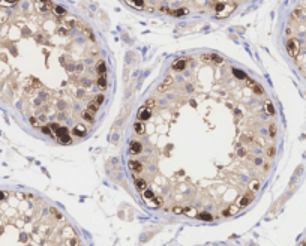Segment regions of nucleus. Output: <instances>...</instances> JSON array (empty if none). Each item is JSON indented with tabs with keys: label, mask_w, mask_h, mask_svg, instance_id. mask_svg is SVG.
Returning a JSON list of instances; mask_svg holds the SVG:
<instances>
[{
	"label": "nucleus",
	"mask_w": 306,
	"mask_h": 246,
	"mask_svg": "<svg viewBox=\"0 0 306 246\" xmlns=\"http://www.w3.org/2000/svg\"><path fill=\"white\" fill-rule=\"evenodd\" d=\"M126 137V165L146 204L213 222L257 197L278 155L282 116L255 72L200 50L164 66Z\"/></svg>",
	"instance_id": "obj_1"
},
{
	"label": "nucleus",
	"mask_w": 306,
	"mask_h": 246,
	"mask_svg": "<svg viewBox=\"0 0 306 246\" xmlns=\"http://www.w3.org/2000/svg\"><path fill=\"white\" fill-rule=\"evenodd\" d=\"M114 93L101 32L62 0H0V98L56 144L87 138Z\"/></svg>",
	"instance_id": "obj_2"
},
{
	"label": "nucleus",
	"mask_w": 306,
	"mask_h": 246,
	"mask_svg": "<svg viewBox=\"0 0 306 246\" xmlns=\"http://www.w3.org/2000/svg\"><path fill=\"white\" fill-rule=\"evenodd\" d=\"M129 8L174 21H224L258 0H122Z\"/></svg>",
	"instance_id": "obj_3"
},
{
	"label": "nucleus",
	"mask_w": 306,
	"mask_h": 246,
	"mask_svg": "<svg viewBox=\"0 0 306 246\" xmlns=\"http://www.w3.org/2000/svg\"><path fill=\"white\" fill-rule=\"evenodd\" d=\"M282 44L291 68L306 83V0H293L287 9Z\"/></svg>",
	"instance_id": "obj_4"
}]
</instances>
